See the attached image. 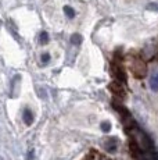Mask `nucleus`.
<instances>
[{"instance_id": "f03ea898", "label": "nucleus", "mask_w": 158, "mask_h": 160, "mask_svg": "<svg viewBox=\"0 0 158 160\" xmlns=\"http://www.w3.org/2000/svg\"><path fill=\"white\" fill-rule=\"evenodd\" d=\"M112 72H114L115 78H117L119 82H125V81H126L125 71L122 70V66H121V61L118 63V61L115 60L114 63H112Z\"/></svg>"}, {"instance_id": "0eeeda50", "label": "nucleus", "mask_w": 158, "mask_h": 160, "mask_svg": "<svg viewBox=\"0 0 158 160\" xmlns=\"http://www.w3.org/2000/svg\"><path fill=\"white\" fill-rule=\"evenodd\" d=\"M64 13L67 14V17H69V18H74L75 17V11H74V8H71L69 6H65L64 7Z\"/></svg>"}, {"instance_id": "20e7f679", "label": "nucleus", "mask_w": 158, "mask_h": 160, "mask_svg": "<svg viewBox=\"0 0 158 160\" xmlns=\"http://www.w3.org/2000/svg\"><path fill=\"white\" fill-rule=\"evenodd\" d=\"M110 89L114 92V93L123 96V89H122V87H121V82H119V84H117V82H112V84L110 85Z\"/></svg>"}, {"instance_id": "6e6552de", "label": "nucleus", "mask_w": 158, "mask_h": 160, "mask_svg": "<svg viewBox=\"0 0 158 160\" xmlns=\"http://www.w3.org/2000/svg\"><path fill=\"white\" fill-rule=\"evenodd\" d=\"M71 42L74 45H79L82 42V36L81 35H72L71 36Z\"/></svg>"}, {"instance_id": "f8f14e48", "label": "nucleus", "mask_w": 158, "mask_h": 160, "mask_svg": "<svg viewBox=\"0 0 158 160\" xmlns=\"http://www.w3.org/2000/svg\"><path fill=\"white\" fill-rule=\"evenodd\" d=\"M33 152H35V150H31V152L28 153V160H33Z\"/></svg>"}, {"instance_id": "ddd939ff", "label": "nucleus", "mask_w": 158, "mask_h": 160, "mask_svg": "<svg viewBox=\"0 0 158 160\" xmlns=\"http://www.w3.org/2000/svg\"><path fill=\"white\" fill-rule=\"evenodd\" d=\"M100 160H111V159L107 158V156H104V155H101V156H100Z\"/></svg>"}, {"instance_id": "f257e3e1", "label": "nucleus", "mask_w": 158, "mask_h": 160, "mask_svg": "<svg viewBox=\"0 0 158 160\" xmlns=\"http://www.w3.org/2000/svg\"><path fill=\"white\" fill-rule=\"evenodd\" d=\"M130 72L135 78H144L147 74V64L140 57H133L130 60Z\"/></svg>"}, {"instance_id": "1a4fd4ad", "label": "nucleus", "mask_w": 158, "mask_h": 160, "mask_svg": "<svg viewBox=\"0 0 158 160\" xmlns=\"http://www.w3.org/2000/svg\"><path fill=\"white\" fill-rule=\"evenodd\" d=\"M40 61H42V64H47L49 61H50V54H49V53H43L40 56Z\"/></svg>"}, {"instance_id": "7ed1b4c3", "label": "nucleus", "mask_w": 158, "mask_h": 160, "mask_svg": "<svg viewBox=\"0 0 158 160\" xmlns=\"http://www.w3.org/2000/svg\"><path fill=\"white\" fill-rule=\"evenodd\" d=\"M24 122L26 125H32L33 124V113L31 112V109H25L24 110V114H22Z\"/></svg>"}, {"instance_id": "9d476101", "label": "nucleus", "mask_w": 158, "mask_h": 160, "mask_svg": "<svg viewBox=\"0 0 158 160\" xmlns=\"http://www.w3.org/2000/svg\"><path fill=\"white\" fill-rule=\"evenodd\" d=\"M47 42H49V35H47V32H42V33H40V43L46 45Z\"/></svg>"}, {"instance_id": "423d86ee", "label": "nucleus", "mask_w": 158, "mask_h": 160, "mask_svg": "<svg viewBox=\"0 0 158 160\" xmlns=\"http://www.w3.org/2000/svg\"><path fill=\"white\" fill-rule=\"evenodd\" d=\"M105 149H107L108 152H115V149H117V141L108 139V142H105Z\"/></svg>"}, {"instance_id": "9b49d317", "label": "nucleus", "mask_w": 158, "mask_h": 160, "mask_svg": "<svg viewBox=\"0 0 158 160\" xmlns=\"http://www.w3.org/2000/svg\"><path fill=\"white\" fill-rule=\"evenodd\" d=\"M101 130L104 131V132H108L111 130V124L108 121H104V122H101Z\"/></svg>"}, {"instance_id": "39448f33", "label": "nucleus", "mask_w": 158, "mask_h": 160, "mask_svg": "<svg viewBox=\"0 0 158 160\" xmlns=\"http://www.w3.org/2000/svg\"><path fill=\"white\" fill-rule=\"evenodd\" d=\"M150 88L153 89V91H158V72L154 74L150 78Z\"/></svg>"}]
</instances>
